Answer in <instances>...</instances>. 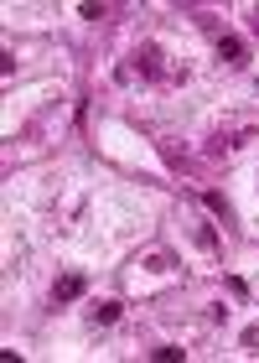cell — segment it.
Returning <instances> with one entry per match:
<instances>
[{"mask_svg": "<svg viewBox=\"0 0 259 363\" xmlns=\"http://www.w3.org/2000/svg\"><path fill=\"white\" fill-rule=\"evenodd\" d=\"M93 322H120V301H93Z\"/></svg>", "mask_w": 259, "mask_h": 363, "instance_id": "cell-3", "label": "cell"}, {"mask_svg": "<svg viewBox=\"0 0 259 363\" xmlns=\"http://www.w3.org/2000/svg\"><path fill=\"white\" fill-rule=\"evenodd\" d=\"M78 296H84V275H62L52 286V301H78Z\"/></svg>", "mask_w": 259, "mask_h": 363, "instance_id": "cell-1", "label": "cell"}, {"mask_svg": "<svg viewBox=\"0 0 259 363\" xmlns=\"http://www.w3.org/2000/svg\"><path fill=\"white\" fill-rule=\"evenodd\" d=\"M218 52H223V62H234V68H238V62L249 57V47L238 42V37H223V42H218Z\"/></svg>", "mask_w": 259, "mask_h": 363, "instance_id": "cell-2", "label": "cell"}]
</instances>
